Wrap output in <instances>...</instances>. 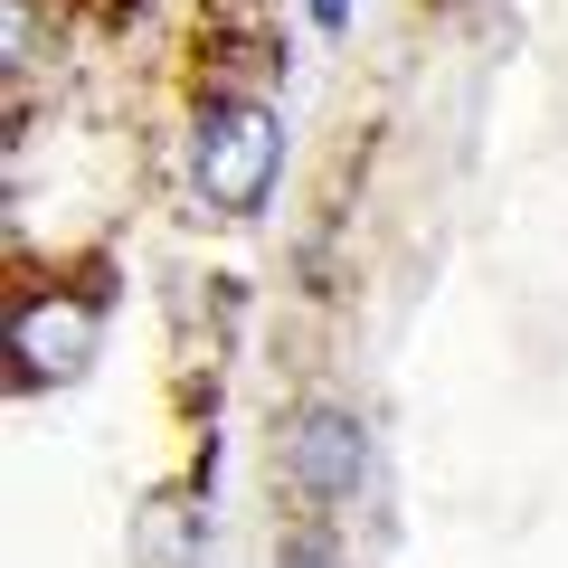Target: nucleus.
I'll return each instance as SVG.
<instances>
[{
	"label": "nucleus",
	"mask_w": 568,
	"mask_h": 568,
	"mask_svg": "<svg viewBox=\"0 0 568 568\" xmlns=\"http://www.w3.org/2000/svg\"><path fill=\"white\" fill-rule=\"evenodd\" d=\"M10 351H20L29 379H77L85 351H95V313H85V304H58V294H39V304L20 313V332H10Z\"/></svg>",
	"instance_id": "7ed1b4c3"
},
{
	"label": "nucleus",
	"mask_w": 568,
	"mask_h": 568,
	"mask_svg": "<svg viewBox=\"0 0 568 568\" xmlns=\"http://www.w3.org/2000/svg\"><path fill=\"white\" fill-rule=\"evenodd\" d=\"M313 20H323V29H342V20H351V0H313Z\"/></svg>",
	"instance_id": "39448f33"
},
{
	"label": "nucleus",
	"mask_w": 568,
	"mask_h": 568,
	"mask_svg": "<svg viewBox=\"0 0 568 568\" xmlns=\"http://www.w3.org/2000/svg\"><path fill=\"white\" fill-rule=\"evenodd\" d=\"M275 568H342V549H332L323 530H294V540L275 549Z\"/></svg>",
	"instance_id": "20e7f679"
},
{
	"label": "nucleus",
	"mask_w": 568,
	"mask_h": 568,
	"mask_svg": "<svg viewBox=\"0 0 568 568\" xmlns=\"http://www.w3.org/2000/svg\"><path fill=\"white\" fill-rule=\"evenodd\" d=\"M275 171H284V123L265 114L256 95H219L190 123V190H200V209L256 219V209L275 200Z\"/></svg>",
	"instance_id": "f257e3e1"
},
{
	"label": "nucleus",
	"mask_w": 568,
	"mask_h": 568,
	"mask_svg": "<svg viewBox=\"0 0 568 568\" xmlns=\"http://www.w3.org/2000/svg\"><path fill=\"white\" fill-rule=\"evenodd\" d=\"M284 474L304 503H351L369 484V426L351 407H294L284 417Z\"/></svg>",
	"instance_id": "f03ea898"
}]
</instances>
